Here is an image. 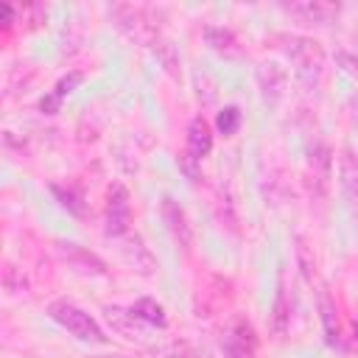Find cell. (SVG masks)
<instances>
[{
    "instance_id": "15",
    "label": "cell",
    "mask_w": 358,
    "mask_h": 358,
    "mask_svg": "<svg viewBox=\"0 0 358 358\" xmlns=\"http://www.w3.org/2000/svg\"><path fill=\"white\" fill-rule=\"evenodd\" d=\"M291 327V302H288V294H285V285L280 280V288H277V296H274V308H271V330L277 338H282Z\"/></svg>"
},
{
    "instance_id": "1",
    "label": "cell",
    "mask_w": 358,
    "mask_h": 358,
    "mask_svg": "<svg viewBox=\"0 0 358 358\" xmlns=\"http://www.w3.org/2000/svg\"><path fill=\"white\" fill-rule=\"evenodd\" d=\"M288 56H291L296 78L305 87H316L322 73H324V50H322V45L313 42V39H305V36H294L288 42Z\"/></svg>"
},
{
    "instance_id": "22",
    "label": "cell",
    "mask_w": 358,
    "mask_h": 358,
    "mask_svg": "<svg viewBox=\"0 0 358 358\" xmlns=\"http://www.w3.org/2000/svg\"><path fill=\"white\" fill-rule=\"evenodd\" d=\"M3 285H6V291H11V294H20L22 288H25V280H22V274L17 271V266H6L3 268Z\"/></svg>"
},
{
    "instance_id": "11",
    "label": "cell",
    "mask_w": 358,
    "mask_h": 358,
    "mask_svg": "<svg viewBox=\"0 0 358 358\" xmlns=\"http://www.w3.org/2000/svg\"><path fill=\"white\" fill-rule=\"evenodd\" d=\"M213 148V134H210V126L204 117H193L190 126H187V157L190 159H204Z\"/></svg>"
},
{
    "instance_id": "21",
    "label": "cell",
    "mask_w": 358,
    "mask_h": 358,
    "mask_svg": "<svg viewBox=\"0 0 358 358\" xmlns=\"http://www.w3.org/2000/svg\"><path fill=\"white\" fill-rule=\"evenodd\" d=\"M53 193L62 199V204L70 210V213H76V215H81V196H78V190H64V187H59V185H53Z\"/></svg>"
},
{
    "instance_id": "17",
    "label": "cell",
    "mask_w": 358,
    "mask_h": 358,
    "mask_svg": "<svg viewBox=\"0 0 358 358\" xmlns=\"http://www.w3.org/2000/svg\"><path fill=\"white\" fill-rule=\"evenodd\" d=\"M123 257H126L140 274H154V268H157V260L151 257V252L143 246V241H140L137 235L123 246Z\"/></svg>"
},
{
    "instance_id": "10",
    "label": "cell",
    "mask_w": 358,
    "mask_h": 358,
    "mask_svg": "<svg viewBox=\"0 0 358 358\" xmlns=\"http://www.w3.org/2000/svg\"><path fill=\"white\" fill-rule=\"evenodd\" d=\"M59 252H62V257H64L73 268H78V271H84V274H106L103 260L95 257L92 252L76 246V243H59Z\"/></svg>"
},
{
    "instance_id": "8",
    "label": "cell",
    "mask_w": 358,
    "mask_h": 358,
    "mask_svg": "<svg viewBox=\"0 0 358 358\" xmlns=\"http://www.w3.org/2000/svg\"><path fill=\"white\" fill-rule=\"evenodd\" d=\"M162 218H165V224H168L171 238L187 252V249H190V241H193V229H190V224H187L185 210H182L173 199H162Z\"/></svg>"
},
{
    "instance_id": "5",
    "label": "cell",
    "mask_w": 358,
    "mask_h": 358,
    "mask_svg": "<svg viewBox=\"0 0 358 358\" xmlns=\"http://www.w3.org/2000/svg\"><path fill=\"white\" fill-rule=\"evenodd\" d=\"M255 347H257L255 333H252L249 322H243V319H235L232 327L221 338L224 358H255Z\"/></svg>"
},
{
    "instance_id": "7",
    "label": "cell",
    "mask_w": 358,
    "mask_h": 358,
    "mask_svg": "<svg viewBox=\"0 0 358 358\" xmlns=\"http://www.w3.org/2000/svg\"><path fill=\"white\" fill-rule=\"evenodd\" d=\"M257 84H260L263 101H266L268 106H277L280 98L285 95L288 73H285V67H280L277 62H263V64L257 67Z\"/></svg>"
},
{
    "instance_id": "19",
    "label": "cell",
    "mask_w": 358,
    "mask_h": 358,
    "mask_svg": "<svg viewBox=\"0 0 358 358\" xmlns=\"http://www.w3.org/2000/svg\"><path fill=\"white\" fill-rule=\"evenodd\" d=\"M238 123H241V109H238V106H227V109L218 112L215 126H218V131H221L224 137L235 134V131H238Z\"/></svg>"
},
{
    "instance_id": "18",
    "label": "cell",
    "mask_w": 358,
    "mask_h": 358,
    "mask_svg": "<svg viewBox=\"0 0 358 358\" xmlns=\"http://www.w3.org/2000/svg\"><path fill=\"white\" fill-rule=\"evenodd\" d=\"M131 313H134L140 322H148V324H157V327H165V322H168L162 305L154 302V299H148V296L137 299V302L131 305Z\"/></svg>"
},
{
    "instance_id": "12",
    "label": "cell",
    "mask_w": 358,
    "mask_h": 358,
    "mask_svg": "<svg viewBox=\"0 0 358 358\" xmlns=\"http://www.w3.org/2000/svg\"><path fill=\"white\" fill-rule=\"evenodd\" d=\"M81 81H84V73H78V70H73V73H67L64 78H59V81H56V87H53V92L42 98L39 109H42L45 115H56V112L62 109L64 95H70V92H73V90H76Z\"/></svg>"
},
{
    "instance_id": "4",
    "label": "cell",
    "mask_w": 358,
    "mask_h": 358,
    "mask_svg": "<svg viewBox=\"0 0 358 358\" xmlns=\"http://www.w3.org/2000/svg\"><path fill=\"white\" fill-rule=\"evenodd\" d=\"M115 20H117V28H120V31H126L131 39H137V42H143V45L154 42V36H157L151 20L145 17V8L117 6V8H115Z\"/></svg>"
},
{
    "instance_id": "16",
    "label": "cell",
    "mask_w": 358,
    "mask_h": 358,
    "mask_svg": "<svg viewBox=\"0 0 358 358\" xmlns=\"http://www.w3.org/2000/svg\"><path fill=\"white\" fill-rule=\"evenodd\" d=\"M338 171H341V187H344L347 199L350 201H358V157H355L352 148H344L341 151Z\"/></svg>"
},
{
    "instance_id": "13",
    "label": "cell",
    "mask_w": 358,
    "mask_h": 358,
    "mask_svg": "<svg viewBox=\"0 0 358 358\" xmlns=\"http://www.w3.org/2000/svg\"><path fill=\"white\" fill-rule=\"evenodd\" d=\"M204 39H207V45H210V48H213L218 56H224V59H235V56H241L238 36H235L229 28L207 25V28H204Z\"/></svg>"
},
{
    "instance_id": "6",
    "label": "cell",
    "mask_w": 358,
    "mask_h": 358,
    "mask_svg": "<svg viewBox=\"0 0 358 358\" xmlns=\"http://www.w3.org/2000/svg\"><path fill=\"white\" fill-rule=\"evenodd\" d=\"M282 11H288L291 17H296L302 22L324 25V22L336 20V14L341 8H338V3H327V0H294V3H282Z\"/></svg>"
},
{
    "instance_id": "9",
    "label": "cell",
    "mask_w": 358,
    "mask_h": 358,
    "mask_svg": "<svg viewBox=\"0 0 358 358\" xmlns=\"http://www.w3.org/2000/svg\"><path fill=\"white\" fill-rule=\"evenodd\" d=\"M103 313H106V322H109V327L115 333H120V336H126L131 341H143L145 338V330L140 327V319L131 313V308L123 310V308L112 305V308H103Z\"/></svg>"
},
{
    "instance_id": "2",
    "label": "cell",
    "mask_w": 358,
    "mask_h": 358,
    "mask_svg": "<svg viewBox=\"0 0 358 358\" xmlns=\"http://www.w3.org/2000/svg\"><path fill=\"white\" fill-rule=\"evenodd\" d=\"M48 313H50L53 322H59L64 330H70V333H73L76 338H81V341H92V344H103V341H106V336H103V330L98 327V322H95L90 313H84L81 308H76V305H70V302H64V299L50 302Z\"/></svg>"
},
{
    "instance_id": "24",
    "label": "cell",
    "mask_w": 358,
    "mask_h": 358,
    "mask_svg": "<svg viewBox=\"0 0 358 358\" xmlns=\"http://www.w3.org/2000/svg\"><path fill=\"white\" fill-rule=\"evenodd\" d=\"M115 358H123V355H115Z\"/></svg>"
},
{
    "instance_id": "3",
    "label": "cell",
    "mask_w": 358,
    "mask_h": 358,
    "mask_svg": "<svg viewBox=\"0 0 358 358\" xmlns=\"http://www.w3.org/2000/svg\"><path fill=\"white\" fill-rule=\"evenodd\" d=\"M131 224V204H129V190L123 185H115L106 201V235L120 238L129 232Z\"/></svg>"
},
{
    "instance_id": "20",
    "label": "cell",
    "mask_w": 358,
    "mask_h": 358,
    "mask_svg": "<svg viewBox=\"0 0 358 358\" xmlns=\"http://www.w3.org/2000/svg\"><path fill=\"white\" fill-rule=\"evenodd\" d=\"M296 260H299V268H302L305 280L313 282V277H316V260H313V255H310V249H308V243L302 238H296Z\"/></svg>"
},
{
    "instance_id": "23",
    "label": "cell",
    "mask_w": 358,
    "mask_h": 358,
    "mask_svg": "<svg viewBox=\"0 0 358 358\" xmlns=\"http://www.w3.org/2000/svg\"><path fill=\"white\" fill-rule=\"evenodd\" d=\"M336 62H338V67L347 73V76H352V78H358V56L355 53H347V50H338L336 53Z\"/></svg>"
},
{
    "instance_id": "14",
    "label": "cell",
    "mask_w": 358,
    "mask_h": 358,
    "mask_svg": "<svg viewBox=\"0 0 358 358\" xmlns=\"http://www.w3.org/2000/svg\"><path fill=\"white\" fill-rule=\"evenodd\" d=\"M319 313H322V324H324V338L330 347H336L341 341V330H338V310H336V302L327 294V288H319Z\"/></svg>"
}]
</instances>
